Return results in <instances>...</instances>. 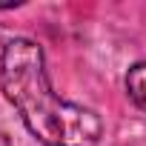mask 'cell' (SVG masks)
<instances>
[{
	"label": "cell",
	"instance_id": "obj_1",
	"mask_svg": "<svg viewBox=\"0 0 146 146\" xmlns=\"http://www.w3.org/2000/svg\"><path fill=\"white\" fill-rule=\"evenodd\" d=\"M0 89L20 115L23 126L43 146H95L103 123L78 103L63 100L49 80L40 43L15 37L0 54Z\"/></svg>",
	"mask_w": 146,
	"mask_h": 146
},
{
	"label": "cell",
	"instance_id": "obj_2",
	"mask_svg": "<svg viewBox=\"0 0 146 146\" xmlns=\"http://www.w3.org/2000/svg\"><path fill=\"white\" fill-rule=\"evenodd\" d=\"M126 92L137 109L146 112V63H135L126 75Z\"/></svg>",
	"mask_w": 146,
	"mask_h": 146
}]
</instances>
